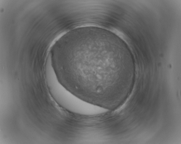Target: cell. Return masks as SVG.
I'll list each match as a JSON object with an SVG mask.
<instances>
[{
	"mask_svg": "<svg viewBox=\"0 0 181 144\" xmlns=\"http://www.w3.org/2000/svg\"><path fill=\"white\" fill-rule=\"evenodd\" d=\"M108 43L93 41L81 50L68 72V84L86 93L101 94L124 77V61L116 58L115 49Z\"/></svg>",
	"mask_w": 181,
	"mask_h": 144,
	"instance_id": "cell-1",
	"label": "cell"
}]
</instances>
